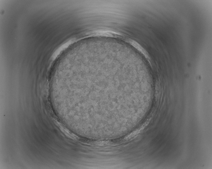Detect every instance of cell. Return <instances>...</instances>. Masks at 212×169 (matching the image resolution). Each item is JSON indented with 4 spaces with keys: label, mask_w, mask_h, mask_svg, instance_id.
Segmentation results:
<instances>
[{
    "label": "cell",
    "mask_w": 212,
    "mask_h": 169,
    "mask_svg": "<svg viewBox=\"0 0 212 169\" xmlns=\"http://www.w3.org/2000/svg\"><path fill=\"white\" fill-rule=\"evenodd\" d=\"M129 41L130 42L132 45L134 46L136 48H137L138 50H139L140 52H141L142 54L144 55L146 58H149V56H148L147 52L138 43L133 41V40H130V41Z\"/></svg>",
    "instance_id": "1"
}]
</instances>
